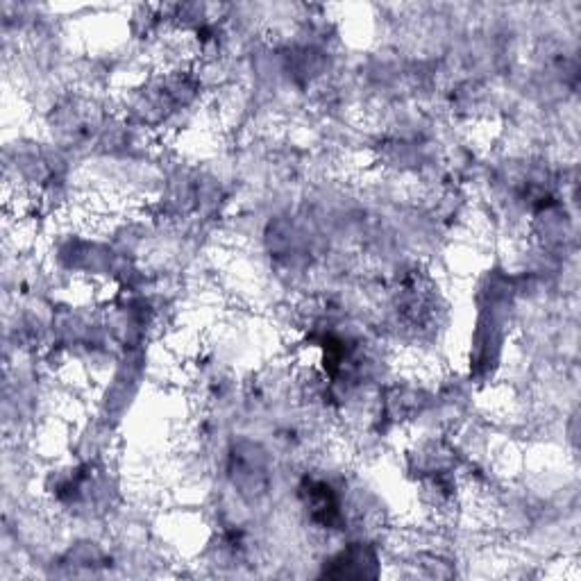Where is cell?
Listing matches in <instances>:
<instances>
[{
  "mask_svg": "<svg viewBox=\"0 0 581 581\" xmlns=\"http://www.w3.org/2000/svg\"><path fill=\"white\" fill-rule=\"evenodd\" d=\"M230 475L234 486H239L243 495L257 498L268 488V466L266 454L255 443H241L232 450Z\"/></svg>",
  "mask_w": 581,
  "mask_h": 581,
  "instance_id": "6da1fadb",
  "label": "cell"
},
{
  "mask_svg": "<svg viewBox=\"0 0 581 581\" xmlns=\"http://www.w3.org/2000/svg\"><path fill=\"white\" fill-rule=\"evenodd\" d=\"M305 504L311 518L321 522L323 527H334L341 520V502L330 484L311 482L305 488Z\"/></svg>",
  "mask_w": 581,
  "mask_h": 581,
  "instance_id": "7a4b0ae2",
  "label": "cell"
},
{
  "mask_svg": "<svg viewBox=\"0 0 581 581\" xmlns=\"http://www.w3.org/2000/svg\"><path fill=\"white\" fill-rule=\"evenodd\" d=\"M332 563L334 570H325L332 577H373L377 559L366 547H348Z\"/></svg>",
  "mask_w": 581,
  "mask_h": 581,
  "instance_id": "3957f363",
  "label": "cell"
}]
</instances>
